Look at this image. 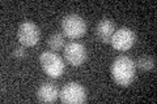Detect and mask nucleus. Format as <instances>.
Instances as JSON below:
<instances>
[{
  "mask_svg": "<svg viewBox=\"0 0 157 104\" xmlns=\"http://www.w3.org/2000/svg\"><path fill=\"white\" fill-rule=\"evenodd\" d=\"M96 33H97V37L101 42L110 43L113 34L115 33V25L110 18H102L97 25Z\"/></svg>",
  "mask_w": 157,
  "mask_h": 104,
  "instance_id": "obj_9",
  "label": "nucleus"
},
{
  "mask_svg": "<svg viewBox=\"0 0 157 104\" xmlns=\"http://www.w3.org/2000/svg\"><path fill=\"white\" fill-rule=\"evenodd\" d=\"M12 55H13V57H16V59H22V57H25V56H26V52H25V49H24V46H22V47L14 48Z\"/></svg>",
  "mask_w": 157,
  "mask_h": 104,
  "instance_id": "obj_12",
  "label": "nucleus"
},
{
  "mask_svg": "<svg viewBox=\"0 0 157 104\" xmlns=\"http://www.w3.org/2000/svg\"><path fill=\"white\" fill-rule=\"evenodd\" d=\"M39 63L45 73L51 78H58L64 73V63L55 52H42L39 56Z\"/></svg>",
  "mask_w": 157,
  "mask_h": 104,
  "instance_id": "obj_3",
  "label": "nucleus"
},
{
  "mask_svg": "<svg viewBox=\"0 0 157 104\" xmlns=\"http://www.w3.org/2000/svg\"><path fill=\"white\" fill-rule=\"evenodd\" d=\"M64 35L71 39H78L86 33V22L78 14H68L62 20Z\"/></svg>",
  "mask_w": 157,
  "mask_h": 104,
  "instance_id": "obj_2",
  "label": "nucleus"
},
{
  "mask_svg": "<svg viewBox=\"0 0 157 104\" xmlns=\"http://www.w3.org/2000/svg\"><path fill=\"white\" fill-rule=\"evenodd\" d=\"M135 65L140 69V70H144V72H149V70H153L155 69V59L152 56H141L139 57V60L136 61Z\"/></svg>",
  "mask_w": 157,
  "mask_h": 104,
  "instance_id": "obj_11",
  "label": "nucleus"
},
{
  "mask_svg": "<svg viewBox=\"0 0 157 104\" xmlns=\"http://www.w3.org/2000/svg\"><path fill=\"white\" fill-rule=\"evenodd\" d=\"M60 100L66 104H81L86 100L84 87L76 82H70L59 92Z\"/></svg>",
  "mask_w": 157,
  "mask_h": 104,
  "instance_id": "obj_5",
  "label": "nucleus"
},
{
  "mask_svg": "<svg viewBox=\"0 0 157 104\" xmlns=\"http://www.w3.org/2000/svg\"><path fill=\"white\" fill-rule=\"evenodd\" d=\"M59 91L58 87L50 82H45L39 86L37 91V99L42 103H52L59 98Z\"/></svg>",
  "mask_w": 157,
  "mask_h": 104,
  "instance_id": "obj_8",
  "label": "nucleus"
},
{
  "mask_svg": "<svg viewBox=\"0 0 157 104\" xmlns=\"http://www.w3.org/2000/svg\"><path fill=\"white\" fill-rule=\"evenodd\" d=\"M136 65L128 56L117 57L111 65V76L121 86H128L134 82Z\"/></svg>",
  "mask_w": 157,
  "mask_h": 104,
  "instance_id": "obj_1",
  "label": "nucleus"
},
{
  "mask_svg": "<svg viewBox=\"0 0 157 104\" xmlns=\"http://www.w3.org/2000/svg\"><path fill=\"white\" fill-rule=\"evenodd\" d=\"M47 44H48V47H50L52 51H60V49L64 47V44H66V39L60 33H55V34H52V35L48 38Z\"/></svg>",
  "mask_w": 157,
  "mask_h": 104,
  "instance_id": "obj_10",
  "label": "nucleus"
},
{
  "mask_svg": "<svg viewBox=\"0 0 157 104\" xmlns=\"http://www.w3.org/2000/svg\"><path fill=\"white\" fill-rule=\"evenodd\" d=\"M41 31L34 22L25 21L20 25L17 31V39L24 47H33L39 42Z\"/></svg>",
  "mask_w": 157,
  "mask_h": 104,
  "instance_id": "obj_4",
  "label": "nucleus"
},
{
  "mask_svg": "<svg viewBox=\"0 0 157 104\" xmlns=\"http://www.w3.org/2000/svg\"><path fill=\"white\" fill-rule=\"evenodd\" d=\"M136 35L134 30L128 27H121L119 30H115L110 39L111 46L118 51H127L135 44Z\"/></svg>",
  "mask_w": 157,
  "mask_h": 104,
  "instance_id": "obj_6",
  "label": "nucleus"
},
{
  "mask_svg": "<svg viewBox=\"0 0 157 104\" xmlns=\"http://www.w3.org/2000/svg\"><path fill=\"white\" fill-rule=\"evenodd\" d=\"M64 57L72 66H78L86 60V49L80 43H70L64 47Z\"/></svg>",
  "mask_w": 157,
  "mask_h": 104,
  "instance_id": "obj_7",
  "label": "nucleus"
}]
</instances>
